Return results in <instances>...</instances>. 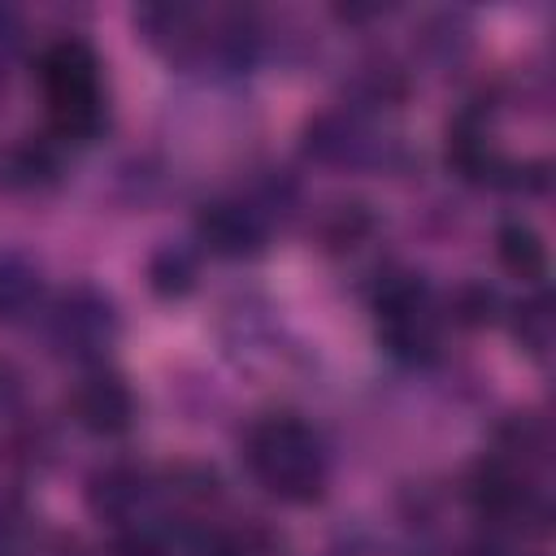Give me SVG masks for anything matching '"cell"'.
Masks as SVG:
<instances>
[{
  "label": "cell",
  "mask_w": 556,
  "mask_h": 556,
  "mask_svg": "<svg viewBox=\"0 0 556 556\" xmlns=\"http://www.w3.org/2000/svg\"><path fill=\"white\" fill-rule=\"evenodd\" d=\"M148 282L156 295L165 300H178L195 287V256L182 252V248H161L152 261H148Z\"/></svg>",
  "instance_id": "obj_11"
},
{
  "label": "cell",
  "mask_w": 556,
  "mask_h": 556,
  "mask_svg": "<svg viewBox=\"0 0 556 556\" xmlns=\"http://www.w3.org/2000/svg\"><path fill=\"white\" fill-rule=\"evenodd\" d=\"M243 456H248V469L261 478V486L287 504H308L321 495V482H326V456H321V443L317 434L300 421V417H265L248 430V443H243Z\"/></svg>",
  "instance_id": "obj_1"
},
{
  "label": "cell",
  "mask_w": 556,
  "mask_h": 556,
  "mask_svg": "<svg viewBox=\"0 0 556 556\" xmlns=\"http://www.w3.org/2000/svg\"><path fill=\"white\" fill-rule=\"evenodd\" d=\"M113 330L117 313L96 287H70L48 308V339L70 356H96L100 348H109Z\"/></svg>",
  "instance_id": "obj_3"
},
{
  "label": "cell",
  "mask_w": 556,
  "mask_h": 556,
  "mask_svg": "<svg viewBox=\"0 0 556 556\" xmlns=\"http://www.w3.org/2000/svg\"><path fill=\"white\" fill-rule=\"evenodd\" d=\"M361 148L356 122H348L343 113H326L304 130V152L317 161H352Z\"/></svg>",
  "instance_id": "obj_9"
},
{
  "label": "cell",
  "mask_w": 556,
  "mask_h": 556,
  "mask_svg": "<svg viewBox=\"0 0 556 556\" xmlns=\"http://www.w3.org/2000/svg\"><path fill=\"white\" fill-rule=\"evenodd\" d=\"M9 174H13V182H22V187H43V182H52V174H56V156H52L43 143H26V148H17V152L9 156Z\"/></svg>",
  "instance_id": "obj_15"
},
{
  "label": "cell",
  "mask_w": 556,
  "mask_h": 556,
  "mask_svg": "<svg viewBox=\"0 0 556 556\" xmlns=\"http://www.w3.org/2000/svg\"><path fill=\"white\" fill-rule=\"evenodd\" d=\"M513 334H517V343H521L530 356H547L552 334H556L547 295H530V300H521V304L513 308Z\"/></svg>",
  "instance_id": "obj_12"
},
{
  "label": "cell",
  "mask_w": 556,
  "mask_h": 556,
  "mask_svg": "<svg viewBox=\"0 0 556 556\" xmlns=\"http://www.w3.org/2000/svg\"><path fill=\"white\" fill-rule=\"evenodd\" d=\"M39 278L22 261H0V321H17L35 308Z\"/></svg>",
  "instance_id": "obj_13"
},
{
  "label": "cell",
  "mask_w": 556,
  "mask_h": 556,
  "mask_svg": "<svg viewBox=\"0 0 556 556\" xmlns=\"http://www.w3.org/2000/svg\"><path fill=\"white\" fill-rule=\"evenodd\" d=\"M139 26L152 43H165V48H187L195 39V13L182 4H148L139 9Z\"/></svg>",
  "instance_id": "obj_10"
},
{
  "label": "cell",
  "mask_w": 556,
  "mask_h": 556,
  "mask_svg": "<svg viewBox=\"0 0 556 556\" xmlns=\"http://www.w3.org/2000/svg\"><path fill=\"white\" fill-rule=\"evenodd\" d=\"M143 495H148V473L139 465H130V460H113V465L96 469L91 482H87L91 508L100 517H109V521H126L143 504Z\"/></svg>",
  "instance_id": "obj_7"
},
{
  "label": "cell",
  "mask_w": 556,
  "mask_h": 556,
  "mask_svg": "<svg viewBox=\"0 0 556 556\" xmlns=\"http://www.w3.org/2000/svg\"><path fill=\"white\" fill-rule=\"evenodd\" d=\"M39 87L48 100V122L56 139H91L104 122L100 104V61L83 39H56L39 56Z\"/></svg>",
  "instance_id": "obj_2"
},
{
  "label": "cell",
  "mask_w": 556,
  "mask_h": 556,
  "mask_svg": "<svg viewBox=\"0 0 556 556\" xmlns=\"http://www.w3.org/2000/svg\"><path fill=\"white\" fill-rule=\"evenodd\" d=\"M495 252H500V265H504L513 278H521V282H539V278L547 274V243H543L539 230L526 226V222L500 226Z\"/></svg>",
  "instance_id": "obj_8"
},
{
  "label": "cell",
  "mask_w": 556,
  "mask_h": 556,
  "mask_svg": "<svg viewBox=\"0 0 556 556\" xmlns=\"http://www.w3.org/2000/svg\"><path fill=\"white\" fill-rule=\"evenodd\" d=\"M469 495H473L478 513H486V517H495V521L526 517L530 504H534V500H530V486H526V473H521L513 460H504V456H491V460L478 465Z\"/></svg>",
  "instance_id": "obj_6"
},
{
  "label": "cell",
  "mask_w": 556,
  "mask_h": 556,
  "mask_svg": "<svg viewBox=\"0 0 556 556\" xmlns=\"http://www.w3.org/2000/svg\"><path fill=\"white\" fill-rule=\"evenodd\" d=\"M195 235L208 252L217 256H252L261 252L265 243V222L252 204H239V200H217L200 213L195 222Z\"/></svg>",
  "instance_id": "obj_5"
},
{
  "label": "cell",
  "mask_w": 556,
  "mask_h": 556,
  "mask_svg": "<svg viewBox=\"0 0 556 556\" xmlns=\"http://www.w3.org/2000/svg\"><path fill=\"white\" fill-rule=\"evenodd\" d=\"M452 308H456V321H465V326H486V321L500 317V295H495L486 282H465V287L456 291Z\"/></svg>",
  "instance_id": "obj_16"
},
{
  "label": "cell",
  "mask_w": 556,
  "mask_h": 556,
  "mask_svg": "<svg viewBox=\"0 0 556 556\" xmlns=\"http://www.w3.org/2000/svg\"><path fill=\"white\" fill-rule=\"evenodd\" d=\"M70 408H74L78 426L91 430V434H122V430L135 421V395H130V387H126L117 374H109V369L87 374V378L74 387Z\"/></svg>",
  "instance_id": "obj_4"
},
{
  "label": "cell",
  "mask_w": 556,
  "mask_h": 556,
  "mask_svg": "<svg viewBox=\"0 0 556 556\" xmlns=\"http://www.w3.org/2000/svg\"><path fill=\"white\" fill-rule=\"evenodd\" d=\"M200 556H265V543L252 530H243V534H217V539H208L200 547Z\"/></svg>",
  "instance_id": "obj_17"
},
{
  "label": "cell",
  "mask_w": 556,
  "mask_h": 556,
  "mask_svg": "<svg viewBox=\"0 0 556 556\" xmlns=\"http://www.w3.org/2000/svg\"><path fill=\"white\" fill-rule=\"evenodd\" d=\"M547 452V426L539 417H513L500 430V456L504 460H539Z\"/></svg>",
  "instance_id": "obj_14"
}]
</instances>
